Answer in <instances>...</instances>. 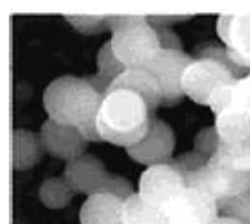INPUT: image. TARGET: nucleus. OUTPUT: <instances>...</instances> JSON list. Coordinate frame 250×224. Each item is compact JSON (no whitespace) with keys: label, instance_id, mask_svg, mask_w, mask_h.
<instances>
[{"label":"nucleus","instance_id":"f257e3e1","mask_svg":"<svg viewBox=\"0 0 250 224\" xmlns=\"http://www.w3.org/2000/svg\"><path fill=\"white\" fill-rule=\"evenodd\" d=\"M105 95L85 77L71 74L51 80L43 91V107L48 118L75 128L88 142H103L97 131V116Z\"/></svg>","mask_w":250,"mask_h":224},{"label":"nucleus","instance_id":"f03ea898","mask_svg":"<svg viewBox=\"0 0 250 224\" xmlns=\"http://www.w3.org/2000/svg\"><path fill=\"white\" fill-rule=\"evenodd\" d=\"M155 113L139 94L115 89L105 94L97 116V131L103 142L129 148L148 134Z\"/></svg>","mask_w":250,"mask_h":224},{"label":"nucleus","instance_id":"7ed1b4c3","mask_svg":"<svg viewBox=\"0 0 250 224\" xmlns=\"http://www.w3.org/2000/svg\"><path fill=\"white\" fill-rule=\"evenodd\" d=\"M110 45L126 68L146 67L160 50L156 30L142 15H108Z\"/></svg>","mask_w":250,"mask_h":224},{"label":"nucleus","instance_id":"20e7f679","mask_svg":"<svg viewBox=\"0 0 250 224\" xmlns=\"http://www.w3.org/2000/svg\"><path fill=\"white\" fill-rule=\"evenodd\" d=\"M62 178L75 194L86 197L94 194H113L120 199L128 198L133 192V184L128 179L106 170L98 157L85 153L66 162Z\"/></svg>","mask_w":250,"mask_h":224},{"label":"nucleus","instance_id":"39448f33","mask_svg":"<svg viewBox=\"0 0 250 224\" xmlns=\"http://www.w3.org/2000/svg\"><path fill=\"white\" fill-rule=\"evenodd\" d=\"M187 187L207 190L218 202L239 196L250 189V172H236L219 162L216 156L202 169L184 174Z\"/></svg>","mask_w":250,"mask_h":224},{"label":"nucleus","instance_id":"423d86ee","mask_svg":"<svg viewBox=\"0 0 250 224\" xmlns=\"http://www.w3.org/2000/svg\"><path fill=\"white\" fill-rule=\"evenodd\" d=\"M236 77L222 63L209 58H195L187 67L182 78L185 97L199 105H208L210 94L222 85H234Z\"/></svg>","mask_w":250,"mask_h":224},{"label":"nucleus","instance_id":"0eeeda50","mask_svg":"<svg viewBox=\"0 0 250 224\" xmlns=\"http://www.w3.org/2000/svg\"><path fill=\"white\" fill-rule=\"evenodd\" d=\"M185 188L183 173L169 162L145 168L139 178L137 193L150 205L165 209Z\"/></svg>","mask_w":250,"mask_h":224},{"label":"nucleus","instance_id":"6e6552de","mask_svg":"<svg viewBox=\"0 0 250 224\" xmlns=\"http://www.w3.org/2000/svg\"><path fill=\"white\" fill-rule=\"evenodd\" d=\"M195 59L184 50L160 49L154 59L144 67L151 71L162 91V107L178 105L185 97L182 78L187 67Z\"/></svg>","mask_w":250,"mask_h":224},{"label":"nucleus","instance_id":"1a4fd4ad","mask_svg":"<svg viewBox=\"0 0 250 224\" xmlns=\"http://www.w3.org/2000/svg\"><path fill=\"white\" fill-rule=\"evenodd\" d=\"M163 210L170 224H210L220 216L218 201L196 187L185 188Z\"/></svg>","mask_w":250,"mask_h":224},{"label":"nucleus","instance_id":"9d476101","mask_svg":"<svg viewBox=\"0 0 250 224\" xmlns=\"http://www.w3.org/2000/svg\"><path fill=\"white\" fill-rule=\"evenodd\" d=\"M175 143L176 138L173 128L163 119L155 118L144 139L126 148L125 152L134 162L151 167L170 162Z\"/></svg>","mask_w":250,"mask_h":224},{"label":"nucleus","instance_id":"9b49d317","mask_svg":"<svg viewBox=\"0 0 250 224\" xmlns=\"http://www.w3.org/2000/svg\"><path fill=\"white\" fill-rule=\"evenodd\" d=\"M39 136L45 153L65 162L85 154L88 148V140L78 129L62 125L49 118L40 127Z\"/></svg>","mask_w":250,"mask_h":224},{"label":"nucleus","instance_id":"f8f14e48","mask_svg":"<svg viewBox=\"0 0 250 224\" xmlns=\"http://www.w3.org/2000/svg\"><path fill=\"white\" fill-rule=\"evenodd\" d=\"M215 29L231 62L250 70V15H220Z\"/></svg>","mask_w":250,"mask_h":224},{"label":"nucleus","instance_id":"ddd939ff","mask_svg":"<svg viewBox=\"0 0 250 224\" xmlns=\"http://www.w3.org/2000/svg\"><path fill=\"white\" fill-rule=\"evenodd\" d=\"M115 89H128L139 94L144 98L146 104L153 113L162 107V91L159 84L156 82L155 77L144 67H133L126 68L124 73H122L117 79L111 83L108 91ZM106 91V93H108Z\"/></svg>","mask_w":250,"mask_h":224},{"label":"nucleus","instance_id":"4468645a","mask_svg":"<svg viewBox=\"0 0 250 224\" xmlns=\"http://www.w3.org/2000/svg\"><path fill=\"white\" fill-rule=\"evenodd\" d=\"M214 127L225 144L250 143V109L233 103L215 115Z\"/></svg>","mask_w":250,"mask_h":224},{"label":"nucleus","instance_id":"2eb2a0df","mask_svg":"<svg viewBox=\"0 0 250 224\" xmlns=\"http://www.w3.org/2000/svg\"><path fill=\"white\" fill-rule=\"evenodd\" d=\"M123 203V199L113 194L86 197L79 210V224H124Z\"/></svg>","mask_w":250,"mask_h":224},{"label":"nucleus","instance_id":"dca6fc26","mask_svg":"<svg viewBox=\"0 0 250 224\" xmlns=\"http://www.w3.org/2000/svg\"><path fill=\"white\" fill-rule=\"evenodd\" d=\"M43 143L39 134L18 128L13 132V168L26 170L40 162L44 154Z\"/></svg>","mask_w":250,"mask_h":224},{"label":"nucleus","instance_id":"f3484780","mask_svg":"<svg viewBox=\"0 0 250 224\" xmlns=\"http://www.w3.org/2000/svg\"><path fill=\"white\" fill-rule=\"evenodd\" d=\"M95 63H97L98 69L97 74L88 75L85 78L99 93L105 95L111 83L117 79L120 74L124 73L126 67L115 57L113 49H111L110 40L105 42L100 46Z\"/></svg>","mask_w":250,"mask_h":224},{"label":"nucleus","instance_id":"a211bd4d","mask_svg":"<svg viewBox=\"0 0 250 224\" xmlns=\"http://www.w3.org/2000/svg\"><path fill=\"white\" fill-rule=\"evenodd\" d=\"M122 217L124 224H170L164 210L143 201L138 193L125 199Z\"/></svg>","mask_w":250,"mask_h":224},{"label":"nucleus","instance_id":"6ab92c4d","mask_svg":"<svg viewBox=\"0 0 250 224\" xmlns=\"http://www.w3.org/2000/svg\"><path fill=\"white\" fill-rule=\"evenodd\" d=\"M38 194L44 207L49 209H64L70 204L73 197L75 196L74 190L69 187L62 177H53L44 180Z\"/></svg>","mask_w":250,"mask_h":224},{"label":"nucleus","instance_id":"aec40b11","mask_svg":"<svg viewBox=\"0 0 250 224\" xmlns=\"http://www.w3.org/2000/svg\"><path fill=\"white\" fill-rule=\"evenodd\" d=\"M215 156L225 167L236 172H250V143L225 144L220 142Z\"/></svg>","mask_w":250,"mask_h":224},{"label":"nucleus","instance_id":"412c9836","mask_svg":"<svg viewBox=\"0 0 250 224\" xmlns=\"http://www.w3.org/2000/svg\"><path fill=\"white\" fill-rule=\"evenodd\" d=\"M194 58H209V59H214L216 62L222 63L223 66L230 69L231 73L235 75L238 80L243 79V78L250 74V70H248V69H243L240 67L235 66L230 60L229 55H228L225 46L220 45L218 43H205V44L200 45L195 50Z\"/></svg>","mask_w":250,"mask_h":224},{"label":"nucleus","instance_id":"4be33fe9","mask_svg":"<svg viewBox=\"0 0 250 224\" xmlns=\"http://www.w3.org/2000/svg\"><path fill=\"white\" fill-rule=\"evenodd\" d=\"M220 216L231 217L243 224H250V189L239 196L218 202Z\"/></svg>","mask_w":250,"mask_h":224},{"label":"nucleus","instance_id":"5701e85b","mask_svg":"<svg viewBox=\"0 0 250 224\" xmlns=\"http://www.w3.org/2000/svg\"><path fill=\"white\" fill-rule=\"evenodd\" d=\"M65 20L84 35L99 34L108 30V15H65Z\"/></svg>","mask_w":250,"mask_h":224},{"label":"nucleus","instance_id":"b1692460","mask_svg":"<svg viewBox=\"0 0 250 224\" xmlns=\"http://www.w3.org/2000/svg\"><path fill=\"white\" fill-rule=\"evenodd\" d=\"M219 143H220V139L215 131V127L213 125V127L204 128L196 134L193 149L208 158H213L214 154L218 151Z\"/></svg>","mask_w":250,"mask_h":224},{"label":"nucleus","instance_id":"393cba45","mask_svg":"<svg viewBox=\"0 0 250 224\" xmlns=\"http://www.w3.org/2000/svg\"><path fill=\"white\" fill-rule=\"evenodd\" d=\"M234 85H222L216 88L213 93L210 94L209 100H208V107L211 109L215 115H218L220 112L228 108L229 105L233 104L234 100Z\"/></svg>","mask_w":250,"mask_h":224},{"label":"nucleus","instance_id":"a878e982","mask_svg":"<svg viewBox=\"0 0 250 224\" xmlns=\"http://www.w3.org/2000/svg\"><path fill=\"white\" fill-rule=\"evenodd\" d=\"M159 39L160 49H170V50H183L182 39L171 28L167 26H154Z\"/></svg>","mask_w":250,"mask_h":224},{"label":"nucleus","instance_id":"bb28decb","mask_svg":"<svg viewBox=\"0 0 250 224\" xmlns=\"http://www.w3.org/2000/svg\"><path fill=\"white\" fill-rule=\"evenodd\" d=\"M190 17H182V15H160V17H146L149 20V23L153 26H167L170 28L171 24L179 23V22H185Z\"/></svg>","mask_w":250,"mask_h":224},{"label":"nucleus","instance_id":"cd10ccee","mask_svg":"<svg viewBox=\"0 0 250 224\" xmlns=\"http://www.w3.org/2000/svg\"><path fill=\"white\" fill-rule=\"evenodd\" d=\"M210 224H243V223L242 222H239L238 219L231 218V217L219 216L218 218L214 219Z\"/></svg>","mask_w":250,"mask_h":224}]
</instances>
